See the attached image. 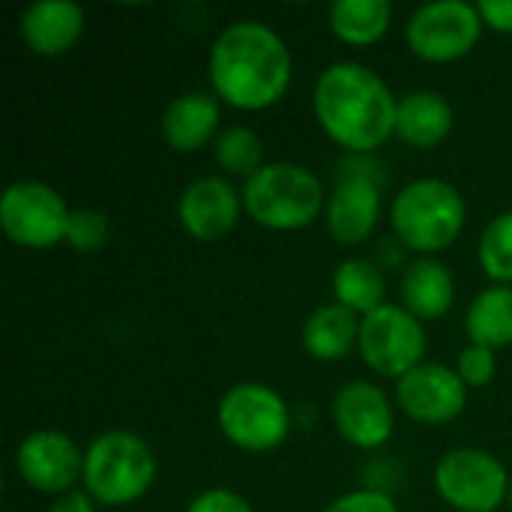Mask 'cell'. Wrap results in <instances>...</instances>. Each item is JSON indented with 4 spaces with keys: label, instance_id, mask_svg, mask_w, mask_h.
I'll return each instance as SVG.
<instances>
[{
    "label": "cell",
    "instance_id": "1",
    "mask_svg": "<svg viewBox=\"0 0 512 512\" xmlns=\"http://www.w3.org/2000/svg\"><path fill=\"white\" fill-rule=\"evenodd\" d=\"M210 93L237 111H267L294 81V57L279 30L258 18L222 27L207 54Z\"/></svg>",
    "mask_w": 512,
    "mask_h": 512
},
{
    "label": "cell",
    "instance_id": "2",
    "mask_svg": "<svg viewBox=\"0 0 512 512\" xmlns=\"http://www.w3.org/2000/svg\"><path fill=\"white\" fill-rule=\"evenodd\" d=\"M396 108L390 84L357 60L324 66L312 90L315 120L342 153H378L396 138Z\"/></svg>",
    "mask_w": 512,
    "mask_h": 512
},
{
    "label": "cell",
    "instance_id": "3",
    "mask_svg": "<svg viewBox=\"0 0 512 512\" xmlns=\"http://www.w3.org/2000/svg\"><path fill=\"white\" fill-rule=\"evenodd\" d=\"M468 222L462 192L441 177H417L405 183L390 204V228L396 243L417 258H435L450 249Z\"/></svg>",
    "mask_w": 512,
    "mask_h": 512
},
{
    "label": "cell",
    "instance_id": "4",
    "mask_svg": "<svg viewBox=\"0 0 512 512\" xmlns=\"http://www.w3.org/2000/svg\"><path fill=\"white\" fill-rule=\"evenodd\" d=\"M243 213L267 231H303L324 216L327 189L321 177L300 162H267L243 180Z\"/></svg>",
    "mask_w": 512,
    "mask_h": 512
},
{
    "label": "cell",
    "instance_id": "5",
    "mask_svg": "<svg viewBox=\"0 0 512 512\" xmlns=\"http://www.w3.org/2000/svg\"><path fill=\"white\" fill-rule=\"evenodd\" d=\"M156 474V453L141 435L129 429H108L84 450L81 489L99 507H129L153 489Z\"/></svg>",
    "mask_w": 512,
    "mask_h": 512
},
{
    "label": "cell",
    "instance_id": "6",
    "mask_svg": "<svg viewBox=\"0 0 512 512\" xmlns=\"http://www.w3.org/2000/svg\"><path fill=\"white\" fill-rule=\"evenodd\" d=\"M216 426L237 450L270 453L288 441L291 408L279 390L261 381H240L222 393L216 408Z\"/></svg>",
    "mask_w": 512,
    "mask_h": 512
},
{
    "label": "cell",
    "instance_id": "7",
    "mask_svg": "<svg viewBox=\"0 0 512 512\" xmlns=\"http://www.w3.org/2000/svg\"><path fill=\"white\" fill-rule=\"evenodd\" d=\"M507 465L480 447L447 450L435 465V489L456 512H498L510 498Z\"/></svg>",
    "mask_w": 512,
    "mask_h": 512
},
{
    "label": "cell",
    "instance_id": "8",
    "mask_svg": "<svg viewBox=\"0 0 512 512\" xmlns=\"http://www.w3.org/2000/svg\"><path fill=\"white\" fill-rule=\"evenodd\" d=\"M72 210L66 198L42 180H15L0 195V228L21 249H54L66 243Z\"/></svg>",
    "mask_w": 512,
    "mask_h": 512
},
{
    "label": "cell",
    "instance_id": "9",
    "mask_svg": "<svg viewBox=\"0 0 512 512\" xmlns=\"http://www.w3.org/2000/svg\"><path fill=\"white\" fill-rule=\"evenodd\" d=\"M426 327L402 303H384L360 318L357 351L363 363L390 381L405 378L411 369L426 363Z\"/></svg>",
    "mask_w": 512,
    "mask_h": 512
},
{
    "label": "cell",
    "instance_id": "10",
    "mask_svg": "<svg viewBox=\"0 0 512 512\" xmlns=\"http://www.w3.org/2000/svg\"><path fill=\"white\" fill-rule=\"evenodd\" d=\"M483 30L486 24L477 3L435 0L411 12L405 24V42L411 54L426 63H456L480 45Z\"/></svg>",
    "mask_w": 512,
    "mask_h": 512
},
{
    "label": "cell",
    "instance_id": "11",
    "mask_svg": "<svg viewBox=\"0 0 512 512\" xmlns=\"http://www.w3.org/2000/svg\"><path fill=\"white\" fill-rule=\"evenodd\" d=\"M15 471L33 492L60 498L81 483L84 450L60 429H33L15 450Z\"/></svg>",
    "mask_w": 512,
    "mask_h": 512
},
{
    "label": "cell",
    "instance_id": "12",
    "mask_svg": "<svg viewBox=\"0 0 512 512\" xmlns=\"http://www.w3.org/2000/svg\"><path fill=\"white\" fill-rule=\"evenodd\" d=\"M468 387L456 366L426 360L396 381V408L420 426H444L462 417Z\"/></svg>",
    "mask_w": 512,
    "mask_h": 512
},
{
    "label": "cell",
    "instance_id": "13",
    "mask_svg": "<svg viewBox=\"0 0 512 512\" xmlns=\"http://www.w3.org/2000/svg\"><path fill=\"white\" fill-rule=\"evenodd\" d=\"M333 426L345 444L354 450H381L396 429V408L381 384L375 381H348L336 390L330 405Z\"/></svg>",
    "mask_w": 512,
    "mask_h": 512
},
{
    "label": "cell",
    "instance_id": "14",
    "mask_svg": "<svg viewBox=\"0 0 512 512\" xmlns=\"http://www.w3.org/2000/svg\"><path fill=\"white\" fill-rule=\"evenodd\" d=\"M243 213L240 189L219 174H204L186 183L177 201L180 228L198 243H216L231 234Z\"/></svg>",
    "mask_w": 512,
    "mask_h": 512
},
{
    "label": "cell",
    "instance_id": "15",
    "mask_svg": "<svg viewBox=\"0 0 512 512\" xmlns=\"http://www.w3.org/2000/svg\"><path fill=\"white\" fill-rule=\"evenodd\" d=\"M381 189L384 186L369 177H336V186L327 192L324 222L339 246H360L372 240L384 207Z\"/></svg>",
    "mask_w": 512,
    "mask_h": 512
},
{
    "label": "cell",
    "instance_id": "16",
    "mask_svg": "<svg viewBox=\"0 0 512 512\" xmlns=\"http://www.w3.org/2000/svg\"><path fill=\"white\" fill-rule=\"evenodd\" d=\"M222 132V102L210 90H189L168 102L159 135L174 153H198Z\"/></svg>",
    "mask_w": 512,
    "mask_h": 512
},
{
    "label": "cell",
    "instance_id": "17",
    "mask_svg": "<svg viewBox=\"0 0 512 512\" xmlns=\"http://www.w3.org/2000/svg\"><path fill=\"white\" fill-rule=\"evenodd\" d=\"M84 9L72 0H36L18 18L24 45L39 57H60L72 51L84 33Z\"/></svg>",
    "mask_w": 512,
    "mask_h": 512
},
{
    "label": "cell",
    "instance_id": "18",
    "mask_svg": "<svg viewBox=\"0 0 512 512\" xmlns=\"http://www.w3.org/2000/svg\"><path fill=\"white\" fill-rule=\"evenodd\" d=\"M456 126V111L450 99L438 90L420 87L399 96L396 108V138L414 150L441 147Z\"/></svg>",
    "mask_w": 512,
    "mask_h": 512
},
{
    "label": "cell",
    "instance_id": "19",
    "mask_svg": "<svg viewBox=\"0 0 512 512\" xmlns=\"http://www.w3.org/2000/svg\"><path fill=\"white\" fill-rule=\"evenodd\" d=\"M399 303L426 321H441L456 303V276L438 258H414L399 279Z\"/></svg>",
    "mask_w": 512,
    "mask_h": 512
},
{
    "label": "cell",
    "instance_id": "20",
    "mask_svg": "<svg viewBox=\"0 0 512 512\" xmlns=\"http://www.w3.org/2000/svg\"><path fill=\"white\" fill-rule=\"evenodd\" d=\"M300 342H303V351L318 363L345 360L360 342V315L330 300L303 321Z\"/></svg>",
    "mask_w": 512,
    "mask_h": 512
},
{
    "label": "cell",
    "instance_id": "21",
    "mask_svg": "<svg viewBox=\"0 0 512 512\" xmlns=\"http://www.w3.org/2000/svg\"><path fill=\"white\" fill-rule=\"evenodd\" d=\"M333 36L351 48H369L381 42L393 24L390 0H336L327 9Z\"/></svg>",
    "mask_w": 512,
    "mask_h": 512
},
{
    "label": "cell",
    "instance_id": "22",
    "mask_svg": "<svg viewBox=\"0 0 512 512\" xmlns=\"http://www.w3.org/2000/svg\"><path fill=\"white\" fill-rule=\"evenodd\" d=\"M465 333L471 345H483L489 351H501L512 345V285H489L483 288L468 312Z\"/></svg>",
    "mask_w": 512,
    "mask_h": 512
},
{
    "label": "cell",
    "instance_id": "23",
    "mask_svg": "<svg viewBox=\"0 0 512 512\" xmlns=\"http://www.w3.org/2000/svg\"><path fill=\"white\" fill-rule=\"evenodd\" d=\"M330 291H333V300L339 306L351 309L360 318L387 303L384 270L375 261H369V258H345L333 270Z\"/></svg>",
    "mask_w": 512,
    "mask_h": 512
},
{
    "label": "cell",
    "instance_id": "24",
    "mask_svg": "<svg viewBox=\"0 0 512 512\" xmlns=\"http://www.w3.org/2000/svg\"><path fill=\"white\" fill-rule=\"evenodd\" d=\"M213 159L228 177H243L249 180L258 168H264V138L246 126V123H231L219 132L213 144Z\"/></svg>",
    "mask_w": 512,
    "mask_h": 512
},
{
    "label": "cell",
    "instance_id": "25",
    "mask_svg": "<svg viewBox=\"0 0 512 512\" xmlns=\"http://www.w3.org/2000/svg\"><path fill=\"white\" fill-rule=\"evenodd\" d=\"M477 261L492 285H512V210L492 216L480 237Z\"/></svg>",
    "mask_w": 512,
    "mask_h": 512
},
{
    "label": "cell",
    "instance_id": "26",
    "mask_svg": "<svg viewBox=\"0 0 512 512\" xmlns=\"http://www.w3.org/2000/svg\"><path fill=\"white\" fill-rule=\"evenodd\" d=\"M108 234H111V225L102 210L75 207L69 219V231H66V246H72L75 252H96L108 243Z\"/></svg>",
    "mask_w": 512,
    "mask_h": 512
},
{
    "label": "cell",
    "instance_id": "27",
    "mask_svg": "<svg viewBox=\"0 0 512 512\" xmlns=\"http://www.w3.org/2000/svg\"><path fill=\"white\" fill-rule=\"evenodd\" d=\"M456 372H459V378L465 381L468 390H483L498 375V357H495V351L468 342V348H462V354L456 360Z\"/></svg>",
    "mask_w": 512,
    "mask_h": 512
},
{
    "label": "cell",
    "instance_id": "28",
    "mask_svg": "<svg viewBox=\"0 0 512 512\" xmlns=\"http://www.w3.org/2000/svg\"><path fill=\"white\" fill-rule=\"evenodd\" d=\"M321 512H402L399 504L384 489H354L339 498H333Z\"/></svg>",
    "mask_w": 512,
    "mask_h": 512
},
{
    "label": "cell",
    "instance_id": "29",
    "mask_svg": "<svg viewBox=\"0 0 512 512\" xmlns=\"http://www.w3.org/2000/svg\"><path fill=\"white\" fill-rule=\"evenodd\" d=\"M183 512H255L249 498H243L240 492L234 489H225V486H213V489H204L198 492Z\"/></svg>",
    "mask_w": 512,
    "mask_h": 512
},
{
    "label": "cell",
    "instance_id": "30",
    "mask_svg": "<svg viewBox=\"0 0 512 512\" xmlns=\"http://www.w3.org/2000/svg\"><path fill=\"white\" fill-rule=\"evenodd\" d=\"M477 9L489 30L512 36V0H480Z\"/></svg>",
    "mask_w": 512,
    "mask_h": 512
},
{
    "label": "cell",
    "instance_id": "31",
    "mask_svg": "<svg viewBox=\"0 0 512 512\" xmlns=\"http://www.w3.org/2000/svg\"><path fill=\"white\" fill-rule=\"evenodd\" d=\"M96 501L84 492V489H75V492H66L60 498H54L48 504V512H96Z\"/></svg>",
    "mask_w": 512,
    "mask_h": 512
},
{
    "label": "cell",
    "instance_id": "32",
    "mask_svg": "<svg viewBox=\"0 0 512 512\" xmlns=\"http://www.w3.org/2000/svg\"><path fill=\"white\" fill-rule=\"evenodd\" d=\"M507 504H510V510H512V483H510V498H507Z\"/></svg>",
    "mask_w": 512,
    "mask_h": 512
}]
</instances>
